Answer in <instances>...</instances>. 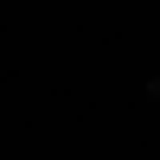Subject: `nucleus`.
Here are the masks:
<instances>
[{"instance_id":"obj_1","label":"nucleus","mask_w":160,"mask_h":160,"mask_svg":"<svg viewBox=\"0 0 160 160\" xmlns=\"http://www.w3.org/2000/svg\"><path fill=\"white\" fill-rule=\"evenodd\" d=\"M148 96H154V102H160V71H154V77H148Z\"/></svg>"}]
</instances>
